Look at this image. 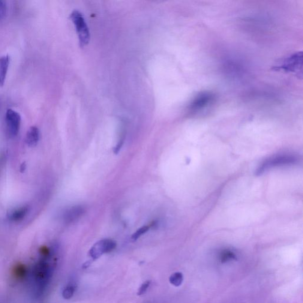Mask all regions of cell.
Listing matches in <instances>:
<instances>
[{"label": "cell", "mask_w": 303, "mask_h": 303, "mask_svg": "<svg viewBox=\"0 0 303 303\" xmlns=\"http://www.w3.org/2000/svg\"><path fill=\"white\" fill-rule=\"evenodd\" d=\"M40 253V259L33 267L31 273L34 292L37 297H41L46 290L55 265L49 249L43 248Z\"/></svg>", "instance_id": "obj_1"}, {"label": "cell", "mask_w": 303, "mask_h": 303, "mask_svg": "<svg viewBox=\"0 0 303 303\" xmlns=\"http://www.w3.org/2000/svg\"><path fill=\"white\" fill-rule=\"evenodd\" d=\"M298 158L292 155H276L264 161L257 170L256 173L257 175H261L273 168L295 164L298 163Z\"/></svg>", "instance_id": "obj_2"}, {"label": "cell", "mask_w": 303, "mask_h": 303, "mask_svg": "<svg viewBox=\"0 0 303 303\" xmlns=\"http://www.w3.org/2000/svg\"><path fill=\"white\" fill-rule=\"evenodd\" d=\"M71 19L76 26V31L80 40L81 46L84 47L88 44L90 34L85 17L80 11L75 10L71 14Z\"/></svg>", "instance_id": "obj_3"}, {"label": "cell", "mask_w": 303, "mask_h": 303, "mask_svg": "<svg viewBox=\"0 0 303 303\" xmlns=\"http://www.w3.org/2000/svg\"><path fill=\"white\" fill-rule=\"evenodd\" d=\"M116 243L110 239L101 240L92 246L89 251V256L91 260L94 261L99 259L103 255L109 253L116 248Z\"/></svg>", "instance_id": "obj_4"}, {"label": "cell", "mask_w": 303, "mask_h": 303, "mask_svg": "<svg viewBox=\"0 0 303 303\" xmlns=\"http://www.w3.org/2000/svg\"><path fill=\"white\" fill-rule=\"evenodd\" d=\"M5 123L9 134L11 137L16 136L20 127V114L12 109L7 110L5 113Z\"/></svg>", "instance_id": "obj_5"}, {"label": "cell", "mask_w": 303, "mask_h": 303, "mask_svg": "<svg viewBox=\"0 0 303 303\" xmlns=\"http://www.w3.org/2000/svg\"><path fill=\"white\" fill-rule=\"evenodd\" d=\"M40 138V131L36 127H32L27 131L26 142L30 147H34L37 145Z\"/></svg>", "instance_id": "obj_6"}, {"label": "cell", "mask_w": 303, "mask_h": 303, "mask_svg": "<svg viewBox=\"0 0 303 303\" xmlns=\"http://www.w3.org/2000/svg\"><path fill=\"white\" fill-rule=\"evenodd\" d=\"M85 208L82 206H77L67 210L64 215V219L67 222L73 221L79 218L85 212Z\"/></svg>", "instance_id": "obj_7"}, {"label": "cell", "mask_w": 303, "mask_h": 303, "mask_svg": "<svg viewBox=\"0 0 303 303\" xmlns=\"http://www.w3.org/2000/svg\"><path fill=\"white\" fill-rule=\"evenodd\" d=\"M10 62V58L8 55L0 57V87L4 85Z\"/></svg>", "instance_id": "obj_8"}, {"label": "cell", "mask_w": 303, "mask_h": 303, "mask_svg": "<svg viewBox=\"0 0 303 303\" xmlns=\"http://www.w3.org/2000/svg\"><path fill=\"white\" fill-rule=\"evenodd\" d=\"M29 210L28 206H22L20 208L13 210L7 215L8 220L12 221H19L23 220L28 215Z\"/></svg>", "instance_id": "obj_9"}, {"label": "cell", "mask_w": 303, "mask_h": 303, "mask_svg": "<svg viewBox=\"0 0 303 303\" xmlns=\"http://www.w3.org/2000/svg\"><path fill=\"white\" fill-rule=\"evenodd\" d=\"M183 281V275L181 272H176L173 273L170 277V283L175 287L181 286Z\"/></svg>", "instance_id": "obj_10"}, {"label": "cell", "mask_w": 303, "mask_h": 303, "mask_svg": "<svg viewBox=\"0 0 303 303\" xmlns=\"http://www.w3.org/2000/svg\"><path fill=\"white\" fill-rule=\"evenodd\" d=\"M14 275L19 279L25 278L28 275V269L23 265H19L15 267L14 270Z\"/></svg>", "instance_id": "obj_11"}, {"label": "cell", "mask_w": 303, "mask_h": 303, "mask_svg": "<svg viewBox=\"0 0 303 303\" xmlns=\"http://www.w3.org/2000/svg\"><path fill=\"white\" fill-rule=\"evenodd\" d=\"M76 287L73 284L68 285L66 287L62 292V296L64 299L66 300H69L73 298L74 295L75 291H76Z\"/></svg>", "instance_id": "obj_12"}, {"label": "cell", "mask_w": 303, "mask_h": 303, "mask_svg": "<svg viewBox=\"0 0 303 303\" xmlns=\"http://www.w3.org/2000/svg\"><path fill=\"white\" fill-rule=\"evenodd\" d=\"M235 255L232 252L229 251H224L221 255V261L223 263L226 262L230 260H235Z\"/></svg>", "instance_id": "obj_13"}, {"label": "cell", "mask_w": 303, "mask_h": 303, "mask_svg": "<svg viewBox=\"0 0 303 303\" xmlns=\"http://www.w3.org/2000/svg\"><path fill=\"white\" fill-rule=\"evenodd\" d=\"M149 229V227L148 226H143L138 229L136 232L133 234L131 236V239L133 241H136L138 239L142 236L144 234L146 233Z\"/></svg>", "instance_id": "obj_14"}, {"label": "cell", "mask_w": 303, "mask_h": 303, "mask_svg": "<svg viewBox=\"0 0 303 303\" xmlns=\"http://www.w3.org/2000/svg\"><path fill=\"white\" fill-rule=\"evenodd\" d=\"M151 283V281L149 280L144 282V283L141 285L139 290H138L137 296H142L144 295V294L146 292V291L148 290Z\"/></svg>", "instance_id": "obj_15"}, {"label": "cell", "mask_w": 303, "mask_h": 303, "mask_svg": "<svg viewBox=\"0 0 303 303\" xmlns=\"http://www.w3.org/2000/svg\"><path fill=\"white\" fill-rule=\"evenodd\" d=\"M7 11V4L6 2L0 0V18L4 16Z\"/></svg>", "instance_id": "obj_16"}, {"label": "cell", "mask_w": 303, "mask_h": 303, "mask_svg": "<svg viewBox=\"0 0 303 303\" xmlns=\"http://www.w3.org/2000/svg\"><path fill=\"white\" fill-rule=\"evenodd\" d=\"M92 262H93V261L91 260H89L88 261H87V262H86L85 264H84L83 266V268L86 269L87 268H88V267L91 265V264L92 263Z\"/></svg>", "instance_id": "obj_17"}, {"label": "cell", "mask_w": 303, "mask_h": 303, "mask_svg": "<svg viewBox=\"0 0 303 303\" xmlns=\"http://www.w3.org/2000/svg\"><path fill=\"white\" fill-rule=\"evenodd\" d=\"M26 164L25 163H23L20 166V172L22 173L25 172V170H26Z\"/></svg>", "instance_id": "obj_18"}]
</instances>
